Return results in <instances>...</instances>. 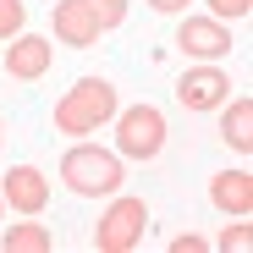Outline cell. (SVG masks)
Instances as JSON below:
<instances>
[{
    "label": "cell",
    "mask_w": 253,
    "mask_h": 253,
    "mask_svg": "<svg viewBox=\"0 0 253 253\" xmlns=\"http://www.w3.org/2000/svg\"><path fill=\"white\" fill-rule=\"evenodd\" d=\"M116 110H121V99H116V83L110 77H77L72 88L55 99L50 121H55L61 138H88V132H99Z\"/></svg>",
    "instance_id": "obj_1"
},
{
    "label": "cell",
    "mask_w": 253,
    "mask_h": 253,
    "mask_svg": "<svg viewBox=\"0 0 253 253\" xmlns=\"http://www.w3.org/2000/svg\"><path fill=\"white\" fill-rule=\"evenodd\" d=\"M61 182L77 198H110L126 182V160L116 149H99V143H72L61 154Z\"/></svg>",
    "instance_id": "obj_2"
},
{
    "label": "cell",
    "mask_w": 253,
    "mask_h": 253,
    "mask_svg": "<svg viewBox=\"0 0 253 253\" xmlns=\"http://www.w3.org/2000/svg\"><path fill=\"white\" fill-rule=\"evenodd\" d=\"M110 121H116V154H121V160H160L165 138H171L160 105H126V110H116Z\"/></svg>",
    "instance_id": "obj_3"
},
{
    "label": "cell",
    "mask_w": 253,
    "mask_h": 253,
    "mask_svg": "<svg viewBox=\"0 0 253 253\" xmlns=\"http://www.w3.org/2000/svg\"><path fill=\"white\" fill-rule=\"evenodd\" d=\"M143 231H149V204L132 198V193H110L105 215L94 226V248L99 253H132L143 242Z\"/></svg>",
    "instance_id": "obj_4"
},
{
    "label": "cell",
    "mask_w": 253,
    "mask_h": 253,
    "mask_svg": "<svg viewBox=\"0 0 253 253\" xmlns=\"http://www.w3.org/2000/svg\"><path fill=\"white\" fill-rule=\"evenodd\" d=\"M176 99L187 105V110H220L226 99H231V77H226V66L220 61H198V66H187L182 77H176Z\"/></svg>",
    "instance_id": "obj_5"
},
{
    "label": "cell",
    "mask_w": 253,
    "mask_h": 253,
    "mask_svg": "<svg viewBox=\"0 0 253 253\" xmlns=\"http://www.w3.org/2000/svg\"><path fill=\"white\" fill-rule=\"evenodd\" d=\"M0 66H6L11 83H39V77L55 66V44H50L44 33H17V39H6Z\"/></svg>",
    "instance_id": "obj_6"
},
{
    "label": "cell",
    "mask_w": 253,
    "mask_h": 253,
    "mask_svg": "<svg viewBox=\"0 0 253 253\" xmlns=\"http://www.w3.org/2000/svg\"><path fill=\"white\" fill-rule=\"evenodd\" d=\"M50 176L39 171V165H11L6 176H0V198H6L11 215H44V204H50Z\"/></svg>",
    "instance_id": "obj_7"
},
{
    "label": "cell",
    "mask_w": 253,
    "mask_h": 253,
    "mask_svg": "<svg viewBox=\"0 0 253 253\" xmlns=\"http://www.w3.org/2000/svg\"><path fill=\"white\" fill-rule=\"evenodd\" d=\"M176 50L193 55V61H220L231 50V28L215 22V17H182L176 22Z\"/></svg>",
    "instance_id": "obj_8"
},
{
    "label": "cell",
    "mask_w": 253,
    "mask_h": 253,
    "mask_svg": "<svg viewBox=\"0 0 253 253\" xmlns=\"http://www.w3.org/2000/svg\"><path fill=\"white\" fill-rule=\"evenodd\" d=\"M50 28H55L61 44H72V50H94L99 44V22L88 11V0H55V6H50Z\"/></svg>",
    "instance_id": "obj_9"
},
{
    "label": "cell",
    "mask_w": 253,
    "mask_h": 253,
    "mask_svg": "<svg viewBox=\"0 0 253 253\" xmlns=\"http://www.w3.org/2000/svg\"><path fill=\"white\" fill-rule=\"evenodd\" d=\"M209 204L220 209V215H231V220H248V209H253V176L242 171H215L209 176Z\"/></svg>",
    "instance_id": "obj_10"
},
{
    "label": "cell",
    "mask_w": 253,
    "mask_h": 253,
    "mask_svg": "<svg viewBox=\"0 0 253 253\" xmlns=\"http://www.w3.org/2000/svg\"><path fill=\"white\" fill-rule=\"evenodd\" d=\"M220 138H226L237 154L253 149V99H248V94H237V99L220 105Z\"/></svg>",
    "instance_id": "obj_11"
},
{
    "label": "cell",
    "mask_w": 253,
    "mask_h": 253,
    "mask_svg": "<svg viewBox=\"0 0 253 253\" xmlns=\"http://www.w3.org/2000/svg\"><path fill=\"white\" fill-rule=\"evenodd\" d=\"M0 248H6V253H50L55 237H50V226H39V215H22L17 226L0 231Z\"/></svg>",
    "instance_id": "obj_12"
},
{
    "label": "cell",
    "mask_w": 253,
    "mask_h": 253,
    "mask_svg": "<svg viewBox=\"0 0 253 253\" xmlns=\"http://www.w3.org/2000/svg\"><path fill=\"white\" fill-rule=\"evenodd\" d=\"M88 11H94V22H99V33H110V28H121L126 22V0H88Z\"/></svg>",
    "instance_id": "obj_13"
},
{
    "label": "cell",
    "mask_w": 253,
    "mask_h": 253,
    "mask_svg": "<svg viewBox=\"0 0 253 253\" xmlns=\"http://www.w3.org/2000/svg\"><path fill=\"white\" fill-rule=\"evenodd\" d=\"M22 22H28V6H22V0H0V44H6V39H17Z\"/></svg>",
    "instance_id": "obj_14"
},
{
    "label": "cell",
    "mask_w": 253,
    "mask_h": 253,
    "mask_svg": "<svg viewBox=\"0 0 253 253\" xmlns=\"http://www.w3.org/2000/svg\"><path fill=\"white\" fill-rule=\"evenodd\" d=\"M209 248H220V253H248V248H253V231L237 220V226H226V231H220L215 242H209Z\"/></svg>",
    "instance_id": "obj_15"
},
{
    "label": "cell",
    "mask_w": 253,
    "mask_h": 253,
    "mask_svg": "<svg viewBox=\"0 0 253 253\" xmlns=\"http://www.w3.org/2000/svg\"><path fill=\"white\" fill-rule=\"evenodd\" d=\"M204 6H209L215 22H242V17L253 11V0H204Z\"/></svg>",
    "instance_id": "obj_16"
},
{
    "label": "cell",
    "mask_w": 253,
    "mask_h": 253,
    "mask_svg": "<svg viewBox=\"0 0 253 253\" xmlns=\"http://www.w3.org/2000/svg\"><path fill=\"white\" fill-rule=\"evenodd\" d=\"M209 248V237H198V231H176L171 237V253H204Z\"/></svg>",
    "instance_id": "obj_17"
},
{
    "label": "cell",
    "mask_w": 253,
    "mask_h": 253,
    "mask_svg": "<svg viewBox=\"0 0 253 253\" xmlns=\"http://www.w3.org/2000/svg\"><path fill=\"white\" fill-rule=\"evenodd\" d=\"M193 6V0H149V11H160V17H182Z\"/></svg>",
    "instance_id": "obj_18"
},
{
    "label": "cell",
    "mask_w": 253,
    "mask_h": 253,
    "mask_svg": "<svg viewBox=\"0 0 253 253\" xmlns=\"http://www.w3.org/2000/svg\"><path fill=\"white\" fill-rule=\"evenodd\" d=\"M0 220H6V198H0Z\"/></svg>",
    "instance_id": "obj_19"
},
{
    "label": "cell",
    "mask_w": 253,
    "mask_h": 253,
    "mask_svg": "<svg viewBox=\"0 0 253 253\" xmlns=\"http://www.w3.org/2000/svg\"><path fill=\"white\" fill-rule=\"evenodd\" d=\"M0 138H6V126H0Z\"/></svg>",
    "instance_id": "obj_20"
}]
</instances>
